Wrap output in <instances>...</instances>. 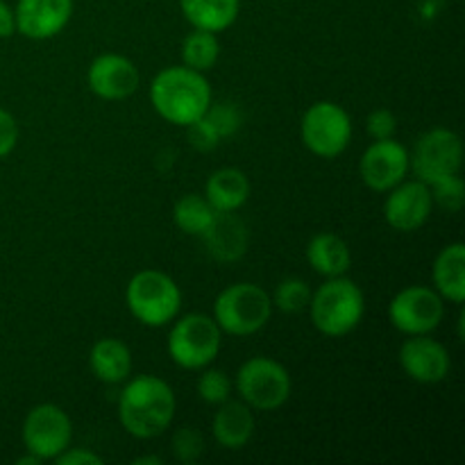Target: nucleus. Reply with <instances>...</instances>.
I'll return each mask as SVG.
<instances>
[{"mask_svg":"<svg viewBox=\"0 0 465 465\" xmlns=\"http://www.w3.org/2000/svg\"><path fill=\"white\" fill-rule=\"evenodd\" d=\"M118 398V422L123 430L139 440H150L171 430L175 420V391L157 375H136L123 381Z\"/></svg>","mask_w":465,"mask_h":465,"instance_id":"nucleus-1","label":"nucleus"},{"mask_svg":"<svg viewBox=\"0 0 465 465\" xmlns=\"http://www.w3.org/2000/svg\"><path fill=\"white\" fill-rule=\"evenodd\" d=\"M150 103L166 123L186 127L212 104L213 94L204 73L184 66H166L150 82Z\"/></svg>","mask_w":465,"mask_h":465,"instance_id":"nucleus-2","label":"nucleus"},{"mask_svg":"<svg viewBox=\"0 0 465 465\" xmlns=\"http://www.w3.org/2000/svg\"><path fill=\"white\" fill-rule=\"evenodd\" d=\"M309 318L321 334L341 339L361 325L366 316V295L350 277H327L309 300Z\"/></svg>","mask_w":465,"mask_h":465,"instance_id":"nucleus-3","label":"nucleus"},{"mask_svg":"<svg viewBox=\"0 0 465 465\" xmlns=\"http://www.w3.org/2000/svg\"><path fill=\"white\" fill-rule=\"evenodd\" d=\"M272 300L263 286L252 282H236L225 286L213 300V321L223 334L245 339L271 322Z\"/></svg>","mask_w":465,"mask_h":465,"instance_id":"nucleus-4","label":"nucleus"},{"mask_svg":"<svg viewBox=\"0 0 465 465\" xmlns=\"http://www.w3.org/2000/svg\"><path fill=\"white\" fill-rule=\"evenodd\" d=\"M125 304L141 325L166 327L180 316L182 291L168 272L145 268L127 282Z\"/></svg>","mask_w":465,"mask_h":465,"instance_id":"nucleus-5","label":"nucleus"},{"mask_svg":"<svg viewBox=\"0 0 465 465\" xmlns=\"http://www.w3.org/2000/svg\"><path fill=\"white\" fill-rule=\"evenodd\" d=\"M223 345V331L209 313H186L173 321L166 350L175 366L203 371L216 361Z\"/></svg>","mask_w":465,"mask_h":465,"instance_id":"nucleus-6","label":"nucleus"},{"mask_svg":"<svg viewBox=\"0 0 465 465\" xmlns=\"http://www.w3.org/2000/svg\"><path fill=\"white\" fill-rule=\"evenodd\" d=\"M234 389L252 411H277L289 402L293 381L277 359L252 357L236 371Z\"/></svg>","mask_w":465,"mask_h":465,"instance_id":"nucleus-7","label":"nucleus"},{"mask_svg":"<svg viewBox=\"0 0 465 465\" xmlns=\"http://www.w3.org/2000/svg\"><path fill=\"white\" fill-rule=\"evenodd\" d=\"M300 139L304 148L321 159H336L352 141V118L331 100L313 103L300 121Z\"/></svg>","mask_w":465,"mask_h":465,"instance_id":"nucleus-8","label":"nucleus"},{"mask_svg":"<svg viewBox=\"0 0 465 465\" xmlns=\"http://www.w3.org/2000/svg\"><path fill=\"white\" fill-rule=\"evenodd\" d=\"M21 440L25 452L41 461H54L73 440L71 416L59 404H36L23 420Z\"/></svg>","mask_w":465,"mask_h":465,"instance_id":"nucleus-9","label":"nucleus"},{"mask_svg":"<svg viewBox=\"0 0 465 465\" xmlns=\"http://www.w3.org/2000/svg\"><path fill=\"white\" fill-rule=\"evenodd\" d=\"M411 171L416 180L431 184L443 177L457 175L463 166V141L448 127H431L413 145Z\"/></svg>","mask_w":465,"mask_h":465,"instance_id":"nucleus-10","label":"nucleus"},{"mask_svg":"<svg viewBox=\"0 0 465 465\" xmlns=\"http://www.w3.org/2000/svg\"><path fill=\"white\" fill-rule=\"evenodd\" d=\"M445 318V300L430 286L413 284L389 302V321L400 334L418 336L439 330Z\"/></svg>","mask_w":465,"mask_h":465,"instance_id":"nucleus-11","label":"nucleus"},{"mask_svg":"<svg viewBox=\"0 0 465 465\" xmlns=\"http://www.w3.org/2000/svg\"><path fill=\"white\" fill-rule=\"evenodd\" d=\"M409 171H411L409 150L395 136L393 139L372 141L359 159V175H361L363 184L375 193H386L395 184L407 180Z\"/></svg>","mask_w":465,"mask_h":465,"instance_id":"nucleus-12","label":"nucleus"},{"mask_svg":"<svg viewBox=\"0 0 465 465\" xmlns=\"http://www.w3.org/2000/svg\"><path fill=\"white\" fill-rule=\"evenodd\" d=\"M398 359L404 375L416 384H440V381L448 380L450 371H452L450 350L440 341L431 339L430 334L409 336L400 348Z\"/></svg>","mask_w":465,"mask_h":465,"instance_id":"nucleus-13","label":"nucleus"},{"mask_svg":"<svg viewBox=\"0 0 465 465\" xmlns=\"http://www.w3.org/2000/svg\"><path fill=\"white\" fill-rule=\"evenodd\" d=\"M434 212L430 184L420 180H402L393 189L386 191L384 200V221L395 232H416L425 227Z\"/></svg>","mask_w":465,"mask_h":465,"instance_id":"nucleus-14","label":"nucleus"},{"mask_svg":"<svg viewBox=\"0 0 465 465\" xmlns=\"http://www.w3.org/2000/svg\"><path fill=\"white\" fill-rule=\"evenodd\" d=\"M86 84L95 98L116 103L136 94L141 84V73L125 54L104 53L98 54L86 68Z\"/></svg>","mask_w":465,"mask_h":465,"instance_id":"nucleus-15","label":"nucleus"},{"mask_svg":"<svg viewBox=\"0 0 465 465\" xmlns=\"http://www.w3.org/2000/svg\"><path fill=\"white\" fill-rule=\"evenodd\" d=\"M73 7V0H18L14 7L16 32L32 41L53 39L66 30Z\"/></svg>","mask_w":465,"mask_h":465,"instance_id":"nucleus-16","label":"nucleus"},{"mask_svg":"<svg viewBox=\"0 0 465 465\" xmlns=\"http://www.w3.org/2000/svg\"><path fill=\"white\" fill-rule=\"evenodd\" d=\"M212 436L223 450L239 452L254 436V413L243 400H225L212 418Z\"/></svg>","mask_w":465,"mask_h":465,"instance_id":"nucleus-17","label":"nucleus"},{"mask_svg":"<svg viewBox=\"0 0 465 465\" xmlns=\"http://www.w3.org/2000/svg\"><path fill=\"white\" fill-rule=\"evenodd\" d=\"M200 239L204 241L207 252L221 263L239 262L248 252L250 243L248 227L236 216V212H218L212 227Z\"/></svg>","mask_w":465,"mask_h":465,"instance_id":"nucleus-18","label":"nucleus"},{"mask_svg":"<svg viewBox=\"0 0 465 465\" xmlns=\"http://www.w3.org/2000/svg\"><path fill=\"white\" fill-rule=\"evenodd\" d=\"M132 366H134L132 352L121 339L104 336L91 345L89 368L95 380L103 381V384L116 386L127 381L132 377Z\"/></svg>","mask_w":465,"mask_h":465,"instance_id":"nucleus-19","label":"nucleus"},{"mask_svg":"<svg viewBox=\"0 0 465 465\" xmlns=\"http://www.w3.org/2000/svg\"><path fill=\"white\" fill-rule=\"evenodd\" d=\"M431 280L445 302L461 307L465 300V245L461 241L448 243L434 259Z\"/></svg>","mask_w":465,"mask_h":465,"instance_id":"nucleus-20","label":"nucleus"},{"mask_svg":"<svg viewBox=\"0 0 465 465\" xmlns=\"http://www.w3.org/2000/svg\"><path fill=\"white\" fill-rule=\"evenodd\" d=\"M252 186L241 168L225 166L213 171L204 182V198L216 212H239L250 200Z\"/></svg>","mask_w":465,"mask_h":465,"instance_id":"nucleus-21","label":"nucleus"},{"mask_svg":"<svg viewBox=\"0 0 465 465\" xmlns=\"http://www.w3.org/2000/svg\"><path fill=\"white\" fill-rule=\"evenodd\" d=\"M304 254H307L312 271H316L325 280L327 277L345 275L352 266L350 245L339 234H331V232H321V234L312 236L307 248H304Z\"/></svg>","mask_w":465,"mask_h":465,"instance_id":"nucleus-22","label":"nucleus"},{"mask_svg":"<svg viewBox=\"0 0 465 465\" xmlns=\"http://www.w3.org/2000/svg\"><path fill=\"white\" fill-rule=\"evenodd\" d=\"M177 3L191 27L213 35L230 30L241 12V0H177Z\"/></svg>","mask_w":465,"mask_h":465,"instance_id":"nucleus-23","label":"nucleus"},{"mask_svg":"<svg viewBox=\"0 0 465 465\" xmlns=\"http://www.w3.org/2000/svg\"><path fill=\"white\" fill-rule=\"evenodd\" d=\"M216 209L212 207L204 193H186L173 207V221L180 227L184 234L189 236H203L204 232L212 227L213 218H216Z\"/></svg>","mask_w":465,"mask_h":465,"instance_id":"nucleus-24","label":"nucleus"},{"mask_svg":"<svg viewBox=\"0 0 465 465\" xmlns=\"http://www.w3.org/2000/svg\"><path fill=\"white\" fill-rule=\"evenodd\" d=\"M182 64L198 73L212 71L221 57V41L218 35L207 30H191L182 41Z\"/></svg>","mask_w":465,"mask_h":465,"instance_id":"nucleus-25","label":"nucleus"},{"mask_svg":"<svg viewBox=\"0 0 465 465\" xmlns=\"http://www.w3.org/2000/svg\"><path fill=\"white\" fill-rule=\"evenodd\" d=\"M272 309L282 313H300L309 307L312 300V286L302 277H286L275 286L271 295Z\"/></svg>","mask_w":465,"mask_h":465,"instance_id":"nucleus-26","label":"nucleus"},{"mask_svg":"<svg viewBox=\"0 0 465 465\" xmlns=\"http://www.w3.org/2000/svg\"><path fill=\"white\" fill-rule=\"evenodd\" d=\"M198 398L203 400L204 404H209V407H218V404H223L225 400H230L232 395V389H234V384H232V380L227 377L225 371H221V368H203V375L198 377Z\"/></svg>","mask_w":465,"mask_h":465,"instance_id":"nucleus-27","label":"nucleus"},{"mask_svg":"<svg viewBox=\"0 0 465 465\" xmlns=\"http://www.w3.org/2000/svg\"><path fill=\"white\" fill-rule=\"evenodd\" d=\"M430 191H431V203H434V207L445 209V212L450 213L461 212L465 203V184H463L461 173L431 182Z\"/></svg>","mask_w":465,"mask_h":465,"instance_id":"nucleus-28","label":"nucleus"},{"mask_svg":"<svg viewBox=\"0 0 465 465\" xmlns=\"http://www.w3.org/2000/svg\"><path fill=\"white\" fill-rule=\"evenodd\" d=\"M203 116L218 132L221 141L234 136L241 130V125H243V114H241V109L234 103H213L212 100V104H209V109Z\"/></svg>","mask_w":465,"mask_h":465,"instance_id":"nucleus-29","label":"nucleus"},{"mask_svg":"<svg viewBox=\"0 0 465 465\" xmlns=\"http://www.w3.org/2000/svg\"><path fill=\"white\" fill-rule=\"evenodd\" d=\"M173 454L180 463H195L204 452V436L195 427H180L171 439Z\"/></svg>","mask_w":465,"mask_h":465,"instance_id":"nucleus-30","label":"nucleus"},{"mask_svg":"<svg viewBox=\"0 0 465 465\" xmlns=\"http://www.w3.org/2000/svg\"><path fill=\"white\" fill-rule=\"evenodd\" d=\"M366 132L372 141L393 139L398 132V116L391 109H372L366 118Z\"/></svg>","mask_w":465,"mask_h":465,"instance_id":"nucleus-31","label":"nucleus"},{"mask_svg":"<svg viewBox=\"0 0 465 465\" xmlns=\"http://www.w3.org/2000/svg\"><path fill=\"white\" fill-rule=\"evenodd\" d=\"M186 132H189V143L193 145L195 150H200V153H209V150H216L218 145L223 143L221 136H218V132L213 130L212 125L207 123V118L200 116L198 121H193L191 125L184 127Z\"/></svg>","mask_w":465,"mask_h":465,"instance_id":"nucleus-32","label":"nucleus"},{"mask_svg":"<svg viewBox=\"0 0 465 465\" xmlns=\"http://www.w3.org/2000/svg\"><path fill=\"white\" fill-rule=\"evenodd\" d=\"M18 123L12 112L0 107V159L9 157L18 143Z\"/></svg>","mask_w":465,"mask_h":465,"instance_id":"nucleus-33","label":"nucleus"},{"mask_svg":"<svg viewBox=\"0 0 465 465\" xmlns=\"http://www.w3.org/2000/svg\"><path fill=\"white\" fill-rule=\"evenodd\" d=\"M54 463L57 465H103L104 459L89 448H71V445H68V448L54 459Z\"/></svg>","mask_w":465,"mask_h":465,"instance_id":"nucleus-34","label":"nucleus"},{"mask_svg":"<svg viewBox=\"0 0 465 465\" xmlns=\"http://www.w3.org/2000/svg\"><path fill=\"white\" fill-rule=\"evenodd\" d=\"M16 35V18H14V7H9L5 0H0V39H9Z\"/></svg>","mask_w":465,"mask_h":465,"instance_id":"nucleus-35","label":"nucleus"},{"mask_svg":"<svg viewBox=\"0 0 465 465\" xmlns=\"http://www.w3.org/2000/svg\"><path fill=\"white\" fill-rule=\"evenodd\" d=\"M132 463L134 465H162L163 459L162 457H136Z\"/></svg>","mask_w":465,"mask_h":465,"instance_id":"nucleus-36","label":"nucleus"},{"mask_svg":"<svg viewBox=\"0 0 465 465\" xmlns=\"http://www.w3.org/2000/svg\"><path fill=\"white\" fill-rule=\"evenodd\" d=\"M16 463H18V465H39V463H44V461H41V459H36L35 454H30V452H27L25 457H21V459H18Z\"/></svg>","mask_w":465,"mask_h":465,"instance_id":"nucleus-37","label":"nucleus"}]
</instances>
